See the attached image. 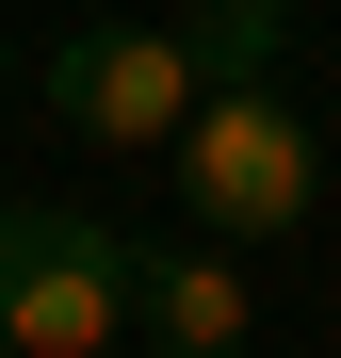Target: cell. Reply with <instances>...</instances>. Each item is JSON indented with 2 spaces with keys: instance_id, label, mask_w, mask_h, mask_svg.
I'll return each mask as SVG.
<instances>
[{
  "instance_id": "obj_6",
  "label": "cell",
  "mask_w": 341,
  "mask_h": 358,
  "mask_svg": "<svg viewBox=\"0 0 341 358\" xmlns=\"http://www.w3.org/2000/svg\"><path fill=\"white\" fill-rule=\"evenodd\" d=\"M0 82H17V49H0Z\"/></svg>"
},
{
  "instance_id": "obj_2",
  "label": "cell",
  "mask_w": 341,
  "mask_h": 358,
  "mask_svg": "<svg viewBox=\"0 0 341 358\" xmlns=\"http://www.w3.org/2000/svg\"><path fill=\"white\" fill-rule=\"evenodd\" d=\"M130 277L146 245L114 212H0V342L17 358H98L130 326Z\"/></svg>"
},
{
  "instance_id": "obj_5",
  "label": "cell",
  "mask_w": 341,
  "mask_h": 358,
  "mask_svg": "<svg viewBox=\"0 0 341 358\" xmlns=\"http://www.w3.org/2000/svg\"><path fill=\"white\" fill-rule=\"evenodd\" d=\"M179 33H195V66H211V82H244L260 49H276V0H195Z\"/></svg>"
},
{
  "instance_id": "obj_3",
  "label": "cell",
  "mask_w": 341,
  "mask_h": 358,
  "mask_svg": "<svg viewBox=\"0 0 341 358\" xmlns=\"http://www.w3.org/2000/svg\"><path fill=\"white\" fill-rule=\"evenodd\" d=\"M211 98L195 33H146V17H82L49 49V114H66L82 147H179V114Z\"/></svg>"
},
{
  "instance_id": "obj_1",
  "label": "cell",
  "mask_w": 341,
  "mask_h": 358,
  "mask_svg": "<svg viewBox=\"0 0 341 358\" xmlns=\"http://www.w3.org/2000/svg\"><path fill=\"white\" fill-rule=\"evenodd\" d=\"M179 196H195L211 245H276V228H309V196H325V131L244 66V82H211L179 114Z\"/></svg>"
},
{
  "instance_id": "obj_4",
  "label": "cell",
  "mask_w": 341,
  "mask_h": 358,
  "mask_svg": "<svg viewBox=\"0 0 341 358\" xmlns=\"http://www.w3.org/2000/svg\"><path fill=\"white\" fill-rule=\"evenodd\" d=\"M130 326H146L162 358H244V277H227V245H211V228H195V245H146Z\"/></svg>"
},
{
  "instance_id": "obj_7",
  "label": "cell",
  "mask_w": 341,
  "mask_h": 358,
  "mask_svg": "<svg viewBox=\"0 0 341 358\" xmlns=\"http://www.w3.org/2000/svg\"><path fill=\"white\" fill-rule=\"evenodd\" d=\"M0 358H17V342H0Z\"/></svg>"
}]
</instances>
